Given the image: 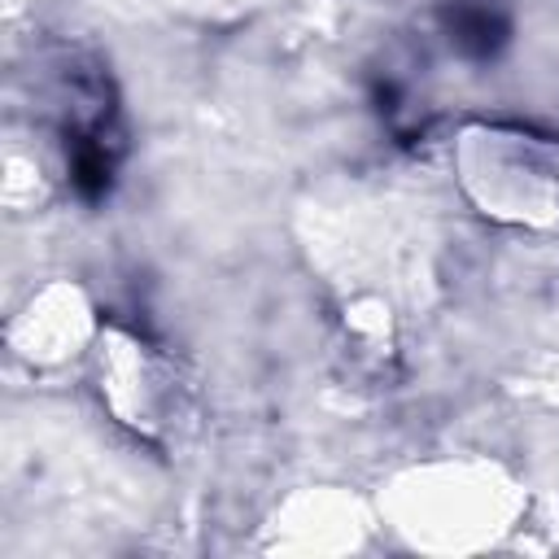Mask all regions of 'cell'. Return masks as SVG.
I'll return each instance as SVG.
<instances>
[{"label":"cell","mask_w":559,"mask_h":559,"mask_svg":"<svg viewBox=\"0 0 559 559\" xmlns=\"http://www.w3.org/2000/svg\"><path fill=\"white\" fill-rule=\"evenodd\" d=\"M441 26H445L450 48H459L472 61L498 57L511 39V17H507L502 0H445Z\"/></svg>","instance_id":"obj_1"}]
</instances>
